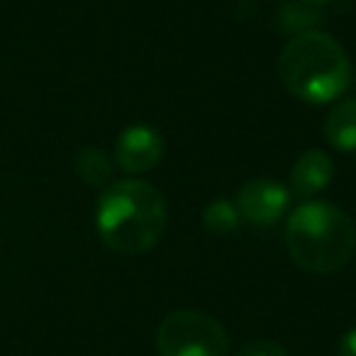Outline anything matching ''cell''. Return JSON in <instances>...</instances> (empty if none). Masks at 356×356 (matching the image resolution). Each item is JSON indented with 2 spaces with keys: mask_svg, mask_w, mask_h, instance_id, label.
Masks as SVG:
<instances>
[{
  "mask_svg": "<svg viewBox=\"0 0 356 356\" xmlns=\"http://www.w3.org/2000/svg\"><path fill=\"white\" fill-rule=\"evenodd\" d=\"M103 242L120 254L152 249L166 229V200L147 181L124 178L103 191L95 210Z\"/></svg>",
  "mask_w": 356,
  "mask_h": 356,
  "instance_id": "obj_1",
  "label": "cell"
},
{
  "mask_svg": "<svg viewBox=\"0 0 356 356\" xmlns=\"http://www.w3.org/2000/svg\"><path fill=\"white\" fill-rule=\"evenodd\" d=\"M278 76L296 98L310 105H325L349 88L354 69L334 37L310 30L296 35L283 47Z\"/></svg>",
  "mask_w": 356,
  "mask_h": 356,
  "instance_id": "obj_2",
  "label": "cell"
},
{
  "mask_svg": "<svg viewBox=\"0 0 356 356\" xmlns=\"http://www.w3.org/2000/svg\"><path fill=\"white\" fill-rule=\"evenodd\" d=\"M286 247L293 261L310 273H334L356 249V225L330 203H305L286 225Z\"/></svg>",
  "mask_w": 356,
  "mask_h": 356,
  "instance_id": "obj_3",
  "label": "cell"
},
{
  "mask_svg": "<svg viewBox=\"0 0 356 356\" xmlns=\"http://www.w3.org/2000/svg\"><path fill=\"white\" fill-rule=\"evenodd\" d=\"M159 356H227V334L215 317L200 310H176L156 332Z\"/></svg>",
  "mask_w": 356,
  "mask_h": 356,
  "instance_id": "obj_4",
  "label": "cell"
},
{
  "mask_svg": "<svg viewBox=\"0 0 356 356\" xmlns=\"http://www.w3.org/2000/svg\"><path fill=\"white\" fill-rule=\"evenodd\" d=\"M291 205V193L286 186H281L273 178H252L239 188L237 210L247 222L268 227L278 222L283 213Z\"/></svg>",
  "mask_w": 356,
  "mask_h": 356,
  "instance_id": "obj_5",
  "label": "cell"
},
{
  "mask_svg": "<svg viewBox=\"0 0 356 356\" xmlns=\"http://www.w3.org/2000/svg\"><path fill=\"white\" fill-rule=\"evenodd\" d=\"M163 154V139L149 124H132L118 137L115 159L127 173H144L159 163Z\"/></svg>",
  "mask_w": 356,
  "mask_h": 356,
  "instance_id": "obj_6",
  "label": "cell"
},
{
  "mask_svg": "<svg viewBox=\"0 0 356 356\" xmlns=\"http://www.w3.org/2000/svg\"><path fill=\"white\" fill-rule=\"evenodd\" d=\"M332 176H334V163H332L330 154L320 152V149H307L293 163V193L300 198H312L330 186Z\"/></svg>",
  "mask_w": 356,
  "mask_h": 356,
  "instance_id": "obj_7",
  "label": "cell"
},
{
  "mask_svg": "<svg viewBox=\"0 0 356 356\" xmlns=\"http://www.w3.org/2000/svg\"><path fill=\"white\" fill-rule=\"evenodd\" d=\"M325 139L334 149H356V100H341L330 110L325 120Z\"/></svg>",
  "mask_w": 356,
  "mask_h": 356,
  "instance_id": "obj_8",
  "label": "cell"
},
{
  "mask_svg": "<svg viewBox=\"0 0 356 356\" xmlns=\"http://www.w3.org/2000/svg\"><path fill=\"white\" fill-rule=\"evenodd\" d=\"M74 168H76V176L88 186H110L113 171H115L108 154L93 147L81 149V152L76 154Z\"/></svg>",
  "mask_w": 356,
  "mask_h": 356,
  "instance_id": "obj_9",
  "label": "cell"
},
{
  "mask_svg": "<svg viewBox=\"0 0 356 356\" xmlns=\"http://www.w3.org/2000/svg\"><path fill=\"white\" fill-rule=\"evenodd\" d=\"M278 30L286 32V35H302V32H310L317 22L322 20V13L317 6L307 3V0H291L278 10Z\"/></svg>",
  "mask_w": 356,
  "mask_h": 356,
  "instance_id": "obj_10",
  "label": "cell"
},
{
  "mask_svg": "<svg viewBox=\"0 0 356 356\" xmlns=\"http://www.w3.org/2000/svg\"><path fill=\"white\" fill-rule=\"evenodd\" d=\"M239 210L229 200H213L208 208L203 210V225L213 234H227L234 232L239 225Z\"/></svg>",
  "mask_w": 356,
  "mask_h": 356,
  "instance_id": "obj_11",
  "label": "cell"
},
{
  "mask_svg": "<svg viewBox=\"0 0 356 356\" xmlns=\"http://www.w3.org/2000/svg\"><path fill=\"white\" fill-rule=\"evenodd\" d=\"M234 356H286V351H283L278 344H273V341L259 339V341H249V344H244Z\"/></svg>",
  "mask_w": 356,
  "mask_h": 356,
  "instance_id": "obj_12",
  "label": "cell"
},
{
  "mask_svg": "<svg viewBox=\"0 0 356 356\" xmlns=\"http://www.w3.org/2000/svg\"><path fill=\"white\" fill-rule=\"evenodd\" d=\"M337 356H356V327L344 332L339 339V354Z\"/></svg>",
  "mask_w": 356,
  "mask_h": 356,
  "instance_id": "obj_13",
  "label": "cell"
},
{
  "mask_svg": "<svg viewBox=\"0 0 356 356\" xmlns=\"http://www.w3.org/2000/svg\"><path fill=\"white\" fill-rule=\"evenodd\" d=\"M307 3H312V6L320 8V6H327V3H332V0H307Z\"/></svg>",
  "mask_w": 356,
  "mask_h": 356,
  "instance_id": "obj_14",
  "label": "cell"
}]
</instances>
